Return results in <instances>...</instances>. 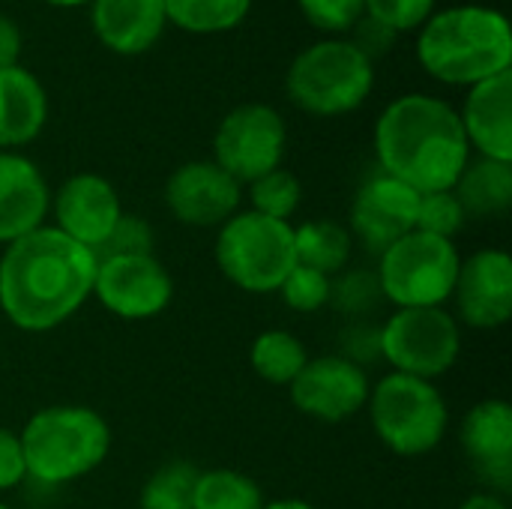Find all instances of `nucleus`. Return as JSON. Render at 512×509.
<instances>
[{
	"mask_svg": "<svg viewBox=\"0 0 512 509\" xmlns=\"http://www.w3.org/2000/svg\"><path fill=\"white\" fill-rule=\"evenodd\" d=\"M96 255L54 225H42L0 255V312L24 333H48L90 297Z\"/></svg>",
	"mask_w": 512,
	"mask_h": 509,
	"instance_id": "obj_1",
	"label": "nucleus"
},
{
	"mask_svg": "<svg viewBox=\"0 0 512 509\" xmlns=\"http://www.w3.org/2000/svg\"><path fill=\"white\" fill-rule=\"evenodd\" d=\"M378 168L414 192H447L471 162L459 111L429 93L393 99L375 123Z\"/></svg>",
	"mask_w": 512,
	"mask_h": 509,
	"instance_id": "obj_2",
	"label": "nucleus"
},
{
	"mask_svg": "<svg viewBox=\"0 0 512 509\" xmlns=\"http://www.w3.org/2000/svg\"><path fill=\"white\" fill-rule=\"evenodd\" d=\"M420 66L441 84L474 87L512 69V27L492 6L435 9L417 36Z\"/></svg>",
	"mask_w": 512,
	"mask_h": 509,
	"instance_id": "obj_3",
	"label": "nucleus"
},
{
	"mask_svg": "<svg viewBox=\"0 0 512 509\" xmlns=\"http://www.w3.org/2000/svg\"><path fill=\"white\" fill-rule=\"evenodd\" d=\"M27 477L42 486H66L96 471L111 450L105 417L87 405H51L18 432Z\"/></svg>",
	"mask_w": 512,
	"mask_h": 509,
	"instance_id": "obj_4",
	"label": "nucleus"
},
{
	"mask_svg": "<svg viewBox=\"0 0 512 509\" xmlns=\"http://www.w3.org/2000/svg\"><path fill=\"white\" fill-rule=\"evenodd\" d=\"M375 87V63L351 39H321L303 48L285 75L288 99L312 117L357 111Z\"/></svg>",
	"mask_w": 512,
	"mask_h": 509,
	"instance_id": "obj_5",
	"label": "nucleus"
},
{
	"mask_svg": "<svg viewBox=\"0 0 512 509\" xmlns=\"http://www.w3.org/2000/svg\"><path fill=\"white\" fill-rule=\"evenodd\" d=\"M366 405L378 441L396 456H426L447 435L450 408L435 381L390 372L369 390Z\"/></svg>",
	"mask_w": 512,
	"mask_h": 509,
	"instance_id": "obj_6",
	"label": "nucleus"
},
{
	"mask_svg": "<svg viewBox=\"0 0 512 509\" xmlns=\"http://www.w3.org/2000/svg\"><path fill=\"white\" fill-rule=\"evenodd\" d=\"M216 267L249 294H273L297 267L294 225L255 210L234 213L216 237Z\"/></svg>",
	"mask_w": 512,
	"mask_h": 509,
	"instance_id": "obj_7",
	"label": "nucleus"
},
{
	"mask_svg": "<svg viewBox=\"0 0 512 509\" xmlns=\"http://www.w3.org/2000/svg\"><path fill=\"white\" fill-rule=\"evenodd\" d=\"M378 258L381 297L396 309H441L453 297L462 264L456 240L408 231Z\"/></svg>",
	"mask_w": 512,
	"mask_h": 509,
	"instance_id": "obj_8",
	"label": "nucleus"
},
{
	"mask_svg": "<svg viewBox=\"0 0 512 509\" xmlns=\"http://www.w3.org/2000/svg\"><path fill=\"white\" fill-rule=\"evenodd\" d=\"M381 360L393 372L435 381L447 375L462 354V330L456 315L441 309H396L378 327Z\"/></svg>",
	"mask_w": 512,
	"mask_h": 509,
	"instance_id": "obj_9",
	"label": "nucleus"
},
{
	"mask_svg": "<svg viewBox=\"0 0 512 509\" xmlns=\"http://www.w3.org/2000/svg\"><path fill=\"white\" fill-rule=\"evenodd\" d=\"M288 129L282 114L267 102H246L228 111L213 135V162L240 186L282 168Z\"/></svg>",
	"mask_w": 512,
	"mask_h": 509,
	"instance_id": "obj_10",
	"label": "nucleus"
},
{
	"mask_svg": "<svg viewBox=\"0 0 512 509\" xmlns=\"http://www.w3.org/2000/svg\"><path fill=\"white\" fill-rule=\"evenodd\" d=\"M93 297L123 321H150L174 300V279L156 255L96 258Z\"/></svg>",
	"mask_w": 512,
	"mask_h": 509,
	"instance_id": "obj_11",
	"label": "nucleus"
},
{
	"mask_svg": "<svg viewBox=\"0 0 512 509\" xmlns=\"http://www.w3.org/2000/svg\"><path fill=\"white\" fill-rule=\"evenodd\" d=\"M369 375L342 354L309 357L303 372L288 384L291 402L303 417L318 423H345L369 402Z\"/></svg>",
	"mask_w": 512,
	"mask_h": 509,
	"instance_id": "obj_12",
	"label": "nucleus"
},
{
	"mask_svg": "<svg viewBox=\"0 0 512 509\" xmlns=\"http://www.w3.org/2000/svg\"><path fill=\"white\" fill-rule=\"evenodd\" d=\"M243 186L213 159H195L171 171L165 183L168 213L189 228H222L240 213Z\"/></svg>",
	"mask_w": 512,
	"mask_h": 509,
	"instance_id": "obj_13",
	"label": "nucleus"
},
{
	"mask_svg": "<svg viewBox=\"0 0 512 509\" xmlns=\"http://www.w3.org/2000/svg\"><path fill=\"white\" fill-rule=\"evenodd\" d=\"M456 321L474 330L504 327L512 315V258L504 249H480L459 264L456 288Z\"/></svg>",
	"mask_w": 512,
	"mask_h": 509,
	"instance_id": "obj_14",
	"label": "nucleus"
},
{
	"mask_svg": "<svg viewBox=\"0 0 512 509\" xmlns=\"http://www.w3.org/2000/svg\"><path fill=\"white\" fill-rule=\"evenodd\" d=\"M51 213L57 231L96 252L120 222L123 204L111 180L93 171H81L63 180V186L51 198Z\"/></svg>",
	"mask_w": 512,
	"mask_h": 509,
	"instance_id": "obj_15",
	"label": "nucleus"
},
{
	"mask_svg": "<svg viewBox=\"0 0 512 509\" xmlns=\"http://www.w3.org/2000/svg\"><path fill=\"white\" fill-rule=\"evenodd\" d=\"M417 204L420 192L384 171L372 174L351 204V240H360L369 252L381 255L399 237L414 231Z\"/></svg>",
	"mask_w": 512,
	"mask_h": 509,
	"instance_id": "obj_16",
	"label": "nucleus"
},
{
	"mask_svg": "<svg viewBox=\"0 0 512 509\" xmlns=\"http://www.w3.org/2000/svg\"><path fill=\"white\" fill-rule=\"evenodd\" d=\"M462 447L477 474L495 492H510L512 483V408L504 399L477 402L462 423Z\"/></svg>",
	"mask_w": 512,
	"mask_h": 509,
	"instance_id": "obj_17",
	"label": "nucleus"
},
{
	"mask_svg": "<svg viewBox=\"0 0 512 509\" xmlns=\"http://www.w3.org/2000/svg\"><path fill=\"white\" fill-rule=\"evenodd\" d=\"M51 192L33 159L0 150V243H12L45 225Z\"/></svg>",
	"mask_w": 512,
	"mask_h": 509,
	"instance_id": "obj_18",
	"label": "nucleus"
},
{
	"mask_svg": "<svg viewBox=\"0 0 512 509\" xmlns=\"http://www.w3.org/2000/svg\"><path fill=\"white\" fill-rule=\"evenodd\" d=\"M459 120L471 150L483 159L512 162V69L468 87Z\"/></svg>",
	"mask_w": 512,
	"mask_h": 509,
	"instance_id": "obj_19",
	"label": "nucleus"
},
{
	"mask_svg": "<svg viewBox=\"0 0 512 509\" xmlns=\"http://www.w3.org/2000/svg\"><path fill=\"white\" fill-rule=\"evenodd\" d=\"M90 24L96 39L123 57L150 51L165 24V0H93Z\"/></svg>",
	"mask_w": 512,
	"mask_h": 509,
	"instance_id": "obj_20",
	"label": "nucleus"
},
{
	"mask_svg": "<svg viewBox=\"0 0 512 509\" xmlns=\"http://www.w3.org/2000/svg\"><path fill=\"white\" fill-rule=\"evenodd\" d=\"M48 96L42 81L21 63L0 69V150H15L42 135Z\"/></svg>",
	"mask_w": 512,
	"mask_h": 509,
	"instance_id": "obj_21",
	"label": "nucleus"
},
{
	"mask_svg": "<svg viewBox=\"0 0 512 509\" xmlns=\"http://www.w3.org/2000/svg\"><path fill=\"white\" fill-rule=\"evenodd\" d=\"M453 195L465 216H501L512 204V162L471 159L459 174Z\"/></svg>",
	"mask_w": 512,
	"mask_h": 509,
	"instance_id": "obj_22",
	"label": "nucleus"
},
{
	"mask_svg": "<svg viewBox=\"0 0 512 509\" xmlns=\"http://www.w3.org/2000/svg\"><path fill=\"white\" fill-rule=\"evenodd\" d=\"M294 249H297V264L312 267L324 276H336L345 270L354 240L351 231L333 219H309L294 228Z\"/></svg>",
	"mask_w": 512,
	"mask_h": 509,
	"instance_id": "obj_23",
	"label": "nucleus"
},
{
	"mask_svg": "<svg viewBox=\"0 0 512 509\" xmlns=\"http://www.w3.org/2000/svg\"><path fill=\"white\" fill-rule=\"evenodd\" d=\"M249 363L258 372L261 381L273 384V387H288L303 366L309 363V354L303 348V342L288 333V330H264L249 351Z\"/></svg>",
	"mask_w": 512,
	"mask_h": 509,
	"instance_id": "obj_24",
	"label": "nucleus"
},
{
	"mask_svg": "<svg viewBox=\"0 0 512 509\" xmlns=\"http://www.w3.org/2000/svg\"><path fill=\"white\" fill-rule=\"evenodd\" d=\"M264 492L261 486L228 468L198 471L195 492H192V509H261Z\"/></svg>",
	"mask_w": 512,
	"mask_h": 509,
	"instance_id": "obj_25",
	"label": "nucleus"
},
{
	"mask_svg": "<svg viewBox=\"0 0 512 509\" xmlns=\"http://www.w3.org/2000/svg\"><path fill=\"white\" fill-rule=\"evenodd\" d=\"M252 0H165L168 24L186 33H225L243 24Z\"/></svg>",
	"mask_w": 512,
	"mask_h": 509,
	"instance_id": "obj_26",
	"label": "nucleus"
},
{
	"mask_svg": "<svg viewBox=\"0 0 512 509\" xmlns=\"http://www.w3.org/2000/svg\"><path fill=\"white\" fill-rule=\"evenodd\" d=\"M195 480L198 468L183 459L156 468L138 495V509H192Z\"/></svg>",
	"mask_w": 512,
	"mask_h": 509,
	"instance_id": "obj_27",
	"label": "nucleus"
},
{
	"mask_svg": "<svg viewBox=\"0 0 512 509\" xmlns=\"http://www.w3.org/2000/svg\"><path fill=\"white\" fill-rule=\"evenodd\" d=\"M249 201H252L249 210H255V213L291 222V216L297 213V207L303 201V186H300L297 174L276 168L249 183Z\"/></svg>",
	"mask_w": 512,
	"mask_h": 509,
	"instance_id": "obj_28",
	"label": "nucleus"
},
{
	"mask_svg": "<svg viewBox=\"0 0 512 509\" xmlns=\"http://www.w3.org/2000/svg\"><path fill=\"white\" fill-rule=\"evenodd\" d=\"M465 210L459 204V198L453 195V189L447 192H426L420 195L417 204V222L414 231L432 234V237H444V240H456V234L465 225Z\"/></svg>",
	"mask_w": 512,
	"mask_h": 509,
	"instance_id": "obj_29",
	"label": "nucleus"
},
{
	"mask_svg": "<svg viewBox=\"0 0 512 509\" xmlns=\"http://www.w3.org/2000/svg\"><path fill=\"white\" fill-rule=\"evenodd\" d=\"M330 291H333V279L312 267H303V264H297L279 285L285 306L294 312H303V315H312V312L330 306Z\"/></svg>",
	"mask_w": 512,
	"mask_h": 509,
	"instance_id": "obj_30",
	"label": "nucleus"
},
{
	"mask_svg": "<svg viewBox=\"0 0 512 509\" xmlns=\"http://www.w3.org/2000/svg\"><path fill=\"white\" fill-rule=\"evenodd\" d=\"M306 21L330 36L354 30V24L366 15V0H297Z\"/></svg>",
	"mask_w": 512,
	"mask_h": 509,
	"instance_id": "obj_31",
	"label": "nucleus"
},
{
	"mask_svg": "<svg viewBox=\"0 0 512 509\" xmlns=\"http://www.w3.org/2000/svg\"><path fill=\"white\" fill-rule=\"evenodd\" d=\"M438 0H366V15L390 27L396 36L429 21Z\"/></svg>",
	"mask_w": 512,
	"mask_h": 509,
	"instance_id": "obj_32",
	"label": "nucleus"
},
{
	"mask_svg": "<svg viewBox=\"0 0 512 509\" xmlns=\"http://www.w3.org/2000/svg\"><path fill=\"white\" fill-rule=\"evenodd\" d=\"M96 258H111V255H153V228L147 219L123 213L120 222L114 225L111 237L93 252Z\"/></svg>",
	"mask_w": 512,
	"mask_h": 509,
	"instance_id": "obj_33",
	"label": "nucleus"
},
{
	"mask_svg": "<svg viewBox=\"0 0 512 509\" xmlns=\"http://www.w3.org/2000/svg\"><path fill=\"white\" fill-rule=\"evenodd\" d=\"M378 300H384L381 288H378V276L363 273V270L345 273L339 282H333V291H330V303L342 312H351V315L375 309Z\"/></svg>",
	"mask_w": 512,
	"mask_h": 509,
	"instance_id": "obj_34",
	"label": "nucleus"
},
{
	"mask_svg": "<svg viewBox=\"0 0 512 509\" xmlns=\"http://www.w3.org/2000/svg\"><path fill=\"white\" fill-rule=\"evenodd\" d=\"M27 480L24 450L18 432L0 426V492H12Z\"/></svg>",
	"mask_w": 512,
	"mask_h": 509,
	"instance_id": "obj_35",
	"label": "nucleus"
},
{
	"mask_svg": "<svg viewBox=\"0 0 512 509\" xmlns=\"http://www.w3.org/2000/svg\"><path fill=\"white\" fill-rule=\"evenodd\" d=\"M372 63H375V57H381V54H387L393 45H396V33L390 30V27H384L381 21H375V18H369V15H363L357 24H354V39H351Z\"/></svg>",
	"mask_w": 512,
	"mask_h": 509,
	"instance_id": "obj_36",
	"label": "nucleus"
},
{
	"mask_svg": "<svg viewBox=\"0 0 512 509\" xmlns=\"http://www.w3.org/2000/svg\"><path fill=\"white\" fill-rule=\"evenodd\" d=\"M21 57V30L12 18L0 15V69L15 66Z\"/></svg>",
	"mask_w": 512,
	"mask_h": 509,
	"instance_id": "obj_37",
	"label": "nucleus"
},
{
	"mask_svg": "<svg viewBox=\"0 0 512 509\" xmlns=\"http://www.w3.org/2000/svg\"><path fill=\"white\" fill-rule=\"evenodd\" d=\"M459 509H510L507 507V498L501 495V492H495V489H483V492H474V495H468Z\"/></svg>",
	"mask_w": 512,
	"mask_h": 509,
	"instance_id": "obj_38",
	"label": "nucleus"
},
{
	"mask_svg": "<svg viewBox=\"0 0 512 509\" xmlns=\"http://www.w3.org/2000/svg\"><path fill=\"white\" fill-rule=\"evenodd\" d=\"M261 509H315L312 504L300 501V498H279V501H264Z\"/></svg>",
	"mask_w": 512,
	"mask_h": 509,
	"instance_id": "obj_39",
	"label": "nucleus"
},
{
	"mask_svg": "<svg viewBox=\"0 0 512 509\" xmlns=\"http://www.w3.org/2000/svg\"><path fill=\"white\" fill-rule=\"evenodd\" d=\"M48 6H57V9H75V6H90L93 0H42Z\"/></svg>",
	"mask_w": 512,
	"mask_h": 509,
	"instance_id": "obj_40",
	"label": "nucleus"
},
{
	"mask_svg": "<svg viewBox=\"0 0 512 509\" xmlns=\"http://www.w3.org/2000/svg\"><path fill=\"white\" fill-rule=\"evenodd\" d=\"M0 509H12V507H6V504H0Z\"/></svg>",
	"mask_w": 512,
	"mask_h": 509,
	"instance_id": "obj_41",
	"label": "nucleus"
}]
</instances>
